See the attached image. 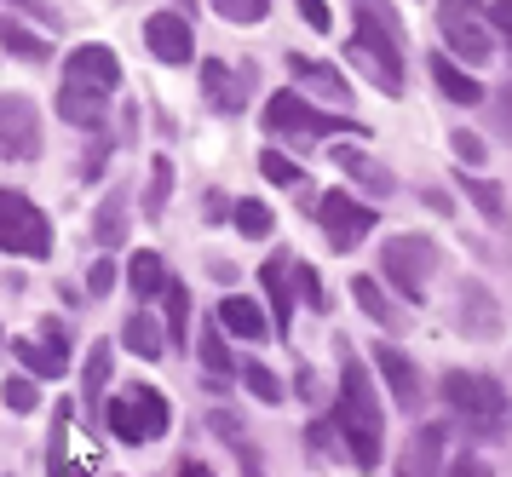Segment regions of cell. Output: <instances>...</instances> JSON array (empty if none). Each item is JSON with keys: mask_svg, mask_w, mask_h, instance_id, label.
<instances>
[{"mask_svg": "<svg viewBox=\"0 0 512 477\" xmlns=\"http://www.w3.org/2000/svg\"><path fill=\"white\" fill-rule=\"evenodd\" d=\"M489 23L507 35V46H512V0H489Z\"/></svg>", "mask_w": 512, "mask_h": 477, "instance_id": "44", "label": "cell"}, {"mask_svg": "<svg viewBox=\"0 0 512 477\" xmlns=\"http://www.w3.org/2000/svg\"><path fill=\"white\" fill-rule=\"evenodd\" d=\"M449 477H489V466L466 455V460H455V466H449Z\"/></svg>", "mask_w": 512, "mask_h": 477, "instance_id": "49", "label": "cell"}, {"mask_svg": "<svg viewBox=\"0 0 512 477\" xmlns=\"http://www.w3.org/2000/svg\"><path fill=\"white\" fill-rule=\"evenodd\" d=\"M127 288H133L139 299H162V288H167V265H162V253H150V248L133 253V265H127Z\"/></svg>", "mask_w": 512, "mask_h": 477, "instance_id": "25", "label": "cell"}, {"mask_svg": "<svg viewBox=\"0 0 512 477\" xmlns=\"http://www.w3.org/2000/svg\"><path fill=\"white\" fill-rule=\"evenodd\" d=\"M443 466V426H415L397 449V477H438Z\"/></svg>", "mask_w": 512, "mask_h": 477, "instance_id": "15", "label": "cell"}, {"mask_svg": "<svg viewBox=\"0 0 512 477\" xmlns=\"http://www.w3.org/2000/svg\"><path fill=\"white\" fill-rule=\"evenodd\" d=\"M466 196L484 207L489 219H501V184H484V179H466Z\"/></svg>", "mask_w": 512, "mask_h": 477, "instance_id": "42", "label": "cell"}, {"mask_svg": "<svg viewBox=\"0 0 512 477\" xmlns=\"http://www.w3.org/2000/svg\"><path fill=\"white\" fill-rule=\"evenodd\" d=\"M231 219H236V230H242L248 242H259V236L277 230V213H271L265 202H231Z\"/></svg>", "mask_w": 512, "mask_h": 477, "instance_id": "30", "label": "cell"}, {"mask_svg": "<svg viewBox=\"0 0 512 477\" xmlns=\"http://www.w3.org/2000/svg\"><path fill=\"white\" fill-rule=\"evenodd\" d=\"M0 345H6V334H0Z\"/></svg>", "mask_w": 512, "mask_h": 477, "instance_id": "52", "label": "cell"}, {"mask_svg": "<svg viewBox=\"0 0 512 477\" xmlns=\"http://www.w3.org/2000/svg\"><path fill=\"white\" fill-rule=\"evenodd\" d=\"M70 437H75V409L58 403L52 409V449H47V477H93L87 460H70Z\"/></svg>", "mask_w": 512, "mask_h": 477, "instance_id": "17", "label": "cell"}, {"mask_svg": "<svg viewBox=\"0 0 512 477\" xmlns=\"http://www.w3.org/2000/svg\"><path fill=\"white\" fill-rule=\"evenodd\" d=\"M432 265H438V248H432V236H415V230H403V236H392V242L380 248V271H386V282H392L409 305L426 299Z\"/></svg>", "mask_w": 512, "mask_h": 477, "instance_id": "6", "label": "cell"}, {"mask_svg": "<svg viewBox=\"0 0 512 477\" xmlns=\"http://www.w3.org/2000/svg\"><path fill=\"white\" fill-rule=\"evenodd\" d=\"M351 294H357V305H363V317H374L380 328H392V299L380 294L374 276H351Z\"/></svg>", "mask_w": 512, "mask_h": 477, "instance_id": "32", "label": "cell"}, {"mask_svg": "<svg viewBox=\"0 0 512 477\" xmlns=\"http://www.w3.org/2000/svg\"><path fill=\"white\" fill-rule=\"evenodd\" d=\"M196 357H202V368H208L213 380H219V374H231V368H236V363H231V345L219 340L213 328L202 334V340H196Z\"/></svg>", "mask_w": 512, "mask_h": 477, "instance_id": "36", "label": "cell"}, {"mask_svg": "<svg viewBox=\"0 0 512 477\" xmlns=\"http://www.w3.org/2000/svg\"><path fill=\"white\" fill-rule=\"evenodd\" d=\"M432 81H438V92L449 104H484V81H472L449 52H432Z\"/></svg>", "mask_w": 512, "mask_h": 477, "instance_id": "20", "label": "cell"}, {"mask_svg": "<svg viewBox=\"0 0 512 477\" xmlns=\"http://www.w3.org/2000/svg\"><path fill=\"white\" fill-rule=\"evenodd\" d=\"M64 87H81V92H98V98H110V92L121 87V58L110 52V46H75L70 64H64Z\"/></svg>", "mask_w": 512, "mask_h": 477, "instance_id": "10", "label": "cell"}, {"mask_svg": "<svg viewBox=\"0 0 512 477\" xmlns=\"http://www.w3.org/2000/svg\"><path fill=\"white\" fill-rule=\"evenodd\" d=\"M93 236L104 242V248H121V242H127V202H121V196H110V202H98Z\"/></svg>", "mask_w": 512, "mask_h": 477, "instance_id": "29", "label": "cell"}, {"mask_svg": "<svg viewBox=\"0 0 512 477\" xmlns=\"http://www.w3.org/2000/svg\"><path fill=\"white\" fill-rule=\"evenodd\" d=\"M121 340H127V351H133V357H162V351H167V328L156 317L133 311V317L121 322Z\"/></svg>", "mask_w": 512, "mask_h": 477, "instance_id": "24", "label": "cell"}, {"mask_svg": "<svg viewBox=\"0 0 512 477\" xmlns=\"http://www.w3.org/2000/svg\"><path fill=\"white\" fill-rule=\"evenodd\" d=\"M41 340H47L52 351H58V357H64V345H70V340H64V322H58V317H47V322H41Z\"/></svg>", "mask_w": 512, "mask_h": 477, "instance_id": "46", "label": "cell"}, {"mask_svg": "<svg viewBox=\"0 0 512 477\" xmlns=\"http://www.w3.org/2000/svg\"><path fill=\"white\" fill-rule=\"evenodd\" d=\"M242 386L254 391L259 403H271V409H277L282 397H288V391H282V380H277V374H271L265 363H242Z\"/></svg>", "mask_w": 512, "mask_h": 477, "instance_id": "33", "label": "cell"}, {"mask_svg": "<svg viewBox=\"0 0 512 477\" xmlns=\"http://www.w3.org/2000/svg\"><path fill=\"white\" fill-rule=\"evenodd\" d=\"M87 288H93V294H110V288H116V265H110V259H98L93 276H87Z\"/></svg>", "mask_w": 512, "mask_h": 477, "instance_id": "43", "label": "cell"}, {"mask_svg": "<svg viewBox=\"0 0 512 477\" xmlns=\"http://www.w3.org/2000/svg\"><path fill=\"white\" fill-rule=\"evenodd\" d=\"M259 288L271 299V328L288 334V328H294V259H288V253H271V259L259 265Z\"/></svg>", "mask_w": 512, "mask_h": 477, "instance_id": "14", "label": "cell"}, {"mask_svg": "<svg viewBox=\"0 0 512 477\" xmlns=\"http://www.w3.org/2000/svg\"><path fill=\"white\" fill-rule=\"evenodd\" d=\"M438 12H484V0H438Z\"/></svg>", "mask_w": 512, "mask_h": 477, "instance_id": "50", "label": "cell"}, {"mask_svg": "<svg viewBox=\"0 0 512 477\" xmlns=\"http://www.w3.org/2000/svg\"><path fill=\"white\" fill-rule=\"evenodd\" d=\"M334 167H340L346 179H357L363 190H374V196H392V184H397L392 173H386L369 150H357V144H340V150H334Z\"/></svg>", "mask_w": 512, "mask_h": 477, "instance_id": "18", "label": "cell"}, {"mask_svg": "<svg viewBox=\"0 0 512 477\" xmlns=\"http://www.w3.org/2000/svg\"><path fill=\"white\" fill-rule=\"evenodd\" d=\"M202 98H208V110H219V115L242 110V81L231 75V64H219V58L202 64Z\"/></svg>", "mask_w": 512, "mask_h": 477, "instance_id": "21", "label": "cell"}, {"mask_svg": "<svg viewBox=\"0 0 512 477\" xmlns=\"http://www.w3.org/2000/svg\"><path fill=\"white\" fill-rule=\"evenodd\" d=\"M0 46H6L12 58H24V64H47V58H52L47 35H35V29H29V23H18L12 12H0Z\"/></svg>", "mask_w": 512, "mask_h": 477, "instance_id": "22", "label": "cell"}, {"mask_svg": "<svg viewBox=\"0 0 512 477\" xmlns=\"http://www.w3.org/2000/svg\"><path fill=\"white\" fill-rule=\"evenodd\" d=\"M265 127H271V133H282V138H323V133L351 127V121H346V115L311 110V104H305V92L282 87V92H271V104H265Z\"/></svg>", "mask_w": 512, "mask_h": 477, "instance_id": "8", "label": "cell"}, {"mask_svg": "<svg viewBox=\"0 0 512 477\" xmlns=\"http://www.w3.org/2000/svg\"><path fill=\"white\" fill-rule=\"evenodd\" d=\"M438 23H443V41H449L455 58H466V64H489L495 41H489V29H484V12H438Z\"/></svg>", "mask_w": 512, "mask_h": 477, "instance_id": "13", "label": "cell"}, {"mask_svg": "<svg viewBox=\"0 0 512 477\" xmlns=\"http://www.w3.org/2000/svg\"><path fill=\"white\" fill-rule=\"evenodd\" d=\"M495 110H501V115H495V121H501V133H512V87L495 92Z\"/></svg>", "mask_w": 512, "mask_h": 477, "instance_id": "48", "label": "cell"}, {"mask_svg": "<svg viewBox=\"0 0 512 477\" xmlns=\"http://www.w3.org/2000/svg\"><path fill=\"white\" fill-rule=\"evenodd\" d=\"M259 173H265L271 184H288V190H305V167H300V161H288L282 150H265V156H259Z\"/></svg>", "mask_w": 512, "mask_h": 477, "instance_id": "34", "label": "cell"}, {"mask_svg": "<svg viewBox=\"0 0 512 477\" xmlns=\"http://www.w3.org/2000/svg\"><path fill=\"white\" fill-rule=\"evenodd\" d=\"M461 299H466V328H478V334H495V328H501V311H495V305H489L472 282L461 288Z\"/></svg>", "mask_w": 512, "mask_h": 477, "instance_id": "35", "label": "cell"}, {"mask_svg": "<svg viewBox=\"0 0 512 477\" xmlns=\"http://www.w3.org/2000/svg\"><path fill=\"white\" fill-rule=\"evenodd\" d=\"M208 6L225 23H265V12H271V0H208Z\"/></svg>", "mask_w": 512, "mask_h": 477, "instance_id": "37", "label": "cell"}, {"mask_svg": "<svg viewBox=\"0 0 512 477\" xmlns=\"http://www.w3.org/2000/svg\"><path fill=\"white\" fill-rule=\"evenodd\" d=\"M104 426L121 437V443H150V437H162L173 426V403H167L156 386H144V380H127V386L104 403Z\"/></svg>", "mask_w": 512, "mask_h": 477, "instance_id": "3", "label": "cell"}, {"mask_svg": "<svg viewBox=\"0 0 512 477\" xmlns=\"http://www.w3.org/2000/svg\"><path fill=\"white\" fill-rule=\"evenodd\" d=\"M449 150H455V156H461L466 167H484V161H489L484 138L472 133V127H455V133H449Z\"/></svg>", "mask_w": 512, "mask_h": 477, "instance_id": "40", "label": "cell"}, {"mask_svg": "<svg viewBox=\"0 0 512 477\" xmlns=\"http://www.w3.org/2000/svg\"><path fill=\"white\" fill-rule=\"evenodd\" d=\"M288 69H294V87L305 92H317V98H328V104H351V87H346V75L334 64H323V58H288Z\"/></svg>", "mask_w": 512, "mask_h": 477, "instance_id": "16", "label": "cell"}, {"mask_svg": "<svg viewBox=\"0 0 512 477\" xmlns=\"http://www.w3.org/2000/svg\"><path fill=\"white\" fill-rule=\"evenodd\" d=\"M294 12L305 18V29H311V35H328V29H334V18H328V0H294Z\"/></svg>", "mask_w": 512, "mask_h": 477, "instance_id": "41", "label": "cell"}, {"mask_svg": "<svg viewBox=\"0 0 512 477\" xmlns=\"http://www.w3.org/2000/svg\"><path fill=\"white\" fill-rule=\"evenodd\" d=\"M144 46L156 52V64L179 69L196 58V35H190V23L179 18V12H150L144 18Z\"/></svg>", "mask_w": 512, "mask_h": 477, "instance_id": "11", "label": "cell"}, {"mask_svg": "<svg viewBox=\"0 0 512 477\" xmlns=\"http://www.w3.org/2000/svg\"><path fill=\"white\" fill-rule=\"evenodd\" d=\"M6 409L12 414H35L41 409V386L24 380V374H12V380H6Z\"/></svg>", "mask_w": 512, "mask_h": 477, "instance_id": "39", "label": "cell"}, {"mask_svg": "<svg viewBox=\"0 0 512 477\" xmlns=\"http://www.w3.org/2000/svg\"><path fill=\"white\" fill-rule=\"evenodd\" d=\"M317 225L328 230V242H334V248L346 253V248H357V242L374 230V207L357 202L351 190H323V196H317Z\"/></svg>", "mask_w": 512, "mask_h": 477, "instance_id": "9", "label": "cell"}, {"mask_svg": "<svg viewBox=\"0 0 512 477\" xmlns=\"http://www.w3.org/2000/svg\"><path fill=\"white\" fill-rule=\"evenodd\" d=\"M162 305H167V345H185V340H190V288L167 276Z\"/></svg>", "mask_w": 512, "mask_h": 477, "instance_id": "27", "label": "cell"}, {"mask_svg": "<svg viewBox=\"0 0 512 477\" xmlns=\"http://www.w3.org/2000/svg\"><path fill=\"white\" fill-rule=\"evenodd\" d=\"M0 253H12V259H47L52 253L47 213L6 184H0Z\"/></svg>", "mask_w": 512, "mask_h": 477, "instance_id": "5", "label": "cell"}, {"mask_svg": "<svg viewBox=\"0 0 512 477\" xmlns=\"http://www.w3.org/2000/svg\"><path fill=\"white\" fill-rule=\"evenodd\" d=\"M219 322L231 328L236 340H271V322H265V311H259L254 299H242V294H225L219 299Z\"/></svg>", "mask_w": 512, "mask_h": 477, "instance_id": "19", "label": "cell"}, {"mask_svg": "<svg viewBox=\"0 0 512 477\" xmlns=\"http://www.w3.org/2000/svg\"><path fill=\"white\" fill-rule=\"evenodd\" d=\"M294 294H300L305 305H311V311H328V294H323V276L311 271V265H305V259H294Z\"/></svg>", "mask_w": 512, "mask_h": 477, "instance_id": "38", "label": "cell"}, {"mask_svg": "<svg viewBox=\"0 0 512 477\" xmlns=\"http://www.w3.org/2000/svg\"><path fill=\"white\" fill-rule=\"evenodd\" d=\"M346 58L369 75L380 92H403V29L386 0H357V35L346 41Z\"/></svg>", "mask_w": 512, "mask_h": 477, "instance_id": "2", "label": "cell"}, {"mask_svg": "<svg viewBox=\"0 0 512 477\" xmlns=\"http://www.w3.org/2000/svg\"><path fill=\"white\" fill-rule=\"evenodd\" d=\"M41 110L24 92H0V161H35L41 156Z\"/></svg>", "mask_w": 512, "mask_h": 477, "instance_id": "7", "label": "cell"}, {"mask_svg": "<svg viewBox=\"0 0 512 477\" xmlns=\"http://www.w3.org/2000/svg\"><path fill=\"white\" fill-rule=\"evenodd\" d=\"M167 196H173V161L156 156V161H150V184H144V213H150V219H162Z\"/></svg>", "mask_w": 512, "mask_h": 477, "instance_id": "31", "label": "cell"}, {"mask_svg": "<svg viewBox=\"0 0 512 477\" xmlns=\"http://www.w3.org/2000/svg\"><path fill=\"white\" fill-rule=\"evenodd\" d=\"M202 213H208V225L231 219V196H225V190H208V207H202Z\"/></svg>", "mask_w": 512, "mask_h": 477, "instance_id": "45", "label": "cell"}, {"mask_svg": "<svg viewBox=\"0 0 512 477\" xmlns=\"http://www.w3.org/2000/svg\"><path fill=\"white\" fill-rule=\"evenodd\" d=\"M334 426L357 472H374L386 455V414H380V391H374L363 357L340 345V403H334Z\"/></svg>", "mask_w": 512, "mask_h": 477, "instance_id": "1", "label": "cell"}, {"mask_svg": "<svg viewBox=\"0 0 512 477\" xmlns=\"http://www.w3.org/2000/svg\"><path fill=\"white\" fill-rule=\"evenodd\" d=\"M179 477H213V466H202V460H179Z\"/></svg>", "mask_w": 512, "mask_h": 477, "instance_id": "51", "label": "cell"}, {"mask_svg": "<svg viewBox=\"0 0 512 477\" xmlns=\"http://www.w3.org/2000/svg\"><path fill=\"white\" fill-rule=\"evenodd\" d=\"M374 368H380V380L392 386V403H397L403 414H415L420 403H426V380H420V368L409 363V357H403L392 340L374 345Z\"/></svg>", "mask_w": 512, "mask_h": 477, "instance_id": "12", "label": "cell"}, {"mask_svg": "<svg viewBox=\"0 0 512 477\" xmlns=\"http://www.w3.org/2000/svg\"><path fill=\"white\" fill-rule=\"evenodd\" d=\"M12 357L29 368V374H41V380H58L64 374V357L52 351V345H35V340H12Z\"/></svg>", "mask_w": 512, "mask_h": 477, "instance_id": "28", "label": "cell"}, {"mask_svg": "<svg viewBox=\"0 0 512 477\" xmlns=\"http://www.w3.org/2000/svg\"><path fill=\"white\" fill-rule=\"evenodd\" d=\"M110 363H116V345L98 340L93 351H87V368H81V397H87V409H98V403H104V386H110Z\"/></svg>", "mask_w": 512, "mask_h": 477, "instance_id": "26", "label": "cell"}, {"mask_svg": "<svg viewBox=\"0 0 512 477\" xmlns=\"http://www.w3.org/2000/svg\"><path fill=\"white\" fill-rule=\"evenodd\" d=\"M58 115L81 127V133H104V98L98 92H81V87H58Z\"/></svg>", "mask_w": 512, "mask_h": 477, "instance_id": "23", "label": "cell"}, {"mask_svg": "<svg viewBox=\"0 0 512 477\" xmlns=\"http://www.w3.org/2000/svg\"><path fill=\"white\" fill-rule=\"evenodd\" d=\"M438 391H443V403L461 414L472 432H495V426L507 420V391L495 386L489 374H466V368H449Z\"/></svg>", "mask_w": 512, "mask_h": 477, "instance_id": "4", "label": "cell"}, {"mask_svg": "<svg viewBox=\"0 0 512 477\" xmlns=\"http://www.w3.org/2000/svg\"><path fill=\"white\" fill-rule=\"evenodd\" d=\"M12 6H24L29 18H41V23H58V12H52V0H12Z\"/></svg>", "mask_w": 512, "mask_h": 477, "instance_id": "47", "label": "cell"}]
</instances>
